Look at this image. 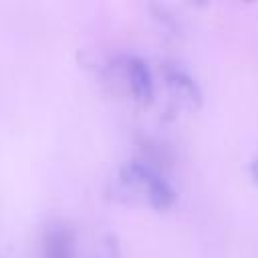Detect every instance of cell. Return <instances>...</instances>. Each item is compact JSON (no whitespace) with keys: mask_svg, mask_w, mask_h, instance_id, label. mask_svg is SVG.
<instances>
[{"mask_svg":"<svg viewBox=\"0 0 258 258\" xmlns=\"http://www.w3.org/2000/svg\"><path fill=\"white\" fill-rule=\"evenodd\" d=\"M42 258H75V232L67 224H50L44 230Z\"/></svg>","mask_w":258,"mask_h":258,"instance_id":"277c9868","label":"cell"},{"mask_svg":"<svg viewBox=\"0 0 258 258\" xmlns=\"http://www.w3.org/2000/svg\"><path fill=\"white\" fill-rule=\"evenodd\" d=\"M161 71H163V79L171 95V101L177 107L196 109L202 103V91L185 69H181L175 62H163Z\"/></svg>","mask_w":258,"mask_h":258,"instance_id":"7a4b0ae2","label":"cell"},{"mask_svg":"<svg viewBox=\"0 0 258 258\" xmlns=\"http://www.w3.org/2000/svg\"><path fill=\"white\" fill-rule=\"evenodd\" d=\"M250 173H252V177L258 181V155L252 159V163H250Z\"/></svg>","mask_w":258,"mask_h":258,"instance_id":"5b68a950","label":"cell"},{"mask_svg":"<svg viewBox=\"0 0 258 258\" xmlns=\"http://www.w3.org/2000/svg\"><path fill=\"white\" fill-rule=\"evenodd\" d=\"M121 73H123V79H125L131 95L137 101L147 103V101L153 99V91H155L153 73H151L149 64L141 56L125 54L121 58Z\"/></svg>","mask_w":258,"mask_h":258,"instance_id":"3957f363","label":"cell"},{"mask_svg":"<svg viewBox=\"0 0 258 258\" xmlns=\"http://www.w3.org/2000/svg\"><path fill=\"white\" fill-rule=\"evenodd\" d=\"M119 187L129 200L147 204L155 210H167L175 204L177 194L173 185L149 163L131 159L119 169Z\"/></svg>","mask_w":258,"mask_h":258,"instance_id":"6da1fadb","label":"cell"}]
</instances>
